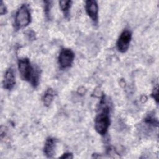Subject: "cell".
I'll use <instances>...</instances> for the list:
<instances>
[{
	"label": "cell",
	"mask_w": 159,
	"mask_h": 159,
	"mask_svg": "<svg viewBox=\"0 0 159 159\" xmlns=\"http://www.w3.org/2000/svg\"><path fill=\"white\" fill-rule=\"evenodd\" d=\"M31 21L30 12L27 4H22L17 10L15 16L14 25L16 29H20L27 26Z\"/></svg>",
	"instance_id": "cell-3"
},
{
	"label": "cell",
	"mask_w": 159,
	"mask_h": 159,
	"mask_svg": "<svg viewBox=\"0 0 159 159\" xmlns=\"http://www.w3.org/2000/svg\"><path fill=\"white\" fill-rule=\"evenodd\" d=\"M54 97V91L53 89L51 88H48L43 94L42 96V101L45 106H49Z\"/></svg>",
	"instance_id": "cell-9"
},
{
	"label": "cell",
	"mask_w": 159,
	"mask_h": 159,
	"mask_svg": "<svg viewBox=\"0 0 159 159\" xmlns=\"http://www.w3.org/2000/svg\"><path fill=\"white\" fill-rule=\"evenodd\" d=\"M57 140L53 137H49L46 139L43 147V153L47 158H53L55 153Z\"/></svg>",
	"instance_id": "cell-7"
},
{
	"label": "cell",
	"mask_w": 159,
	"mask_h": 159,
	"mask_svg": "<svg viewBox=\"0 0 159 159\" xmlns=\"http://www.w3.org/2000/svg\"><path fill=\"white\" fill-rule=\"evenodd\" d=\"M109 125V109L107 106H105L95 118L94 128L99 134L104 135L107 133Z\"/></svg>",
	"instance_id": "cell-2"
},
{
	"label": "cell",
	"mask_w": 159,
	"mask_h": 159,
	"mask_svg": "<svg viewBox=\"0 0 159 159\" xmlns=\"http://www.w3.org/2000/svg\"><path fill=\"white\" fill-rule=\"evenodd\" d=\"M18 69L21 78L24 80L29 82L33 87H37L40 75L39 70L34 68L27 58H22L19 60Z\"/></svg>",
	"instance_id": "cell-1"
},
{
	"label": "cell",
	"mask_w": 159,
	"mask_h": 159,
	"mask_svg": "<svg viewBox=\"0 0 159 159\" xmlns=\"http://www.w3.org/2000/svg\"><path fill=\"white\" fill-rule=\"evenodd\" d=\"M44 2V13L47 19H50V11L52 8V1H45Z\"/></svg>",
	"instance_id": "cell-11"
},
{
	"label": "cell",
	"mask_w": 159,
	"mask_h": 159,
	"mask_svg": "<svg viewBox=\"0 0 159 159\" xmlns=\"http://www.w3.org/2000/svg\"><path fill=\"white\" fill-rule=\"evenodd\" d=\"M71 1H59L60 7L63 11L64 16L67 17L69 16V10L71 6Z\"/></svg>",
	"instance_id": "cell-10"
},
{
	"label": "cell",
	"mask_w": 159,
	"mask_h": 159,
	"mask_svg": "<svg viewBox=\"0 0 159 159\" xmlns=\"http://www.w3.org/2000/svg\"><path fill=\"white\" fill-rule=\"evenodd\" d=\"M3 88L7 90L12 89L16 84V76L12 68H9L6 71L3 80Z\"/></svg>",
	"instance_id": "cell-8"
},
{
	"label": "cell",
	"mask_w": 159,
	"mask_h": 159,
	"mask_svg": "<svg viewBox=\"0 0 159 159\" xmlns=\"http://www.w3.org/2000/svg\"><path fill=\"white\" fill-rule=\"evenodd\" d=\"M73 155L71 153H65L63 154L62 156L60 157L61 158H73Z\"/></svg>",
	"instance_id": "cell-15"
},
{
	"label": "cell",
	"mask_w": 159,
	"mask_h": 159,
	"mask_svg": "<svg viewBox=\"0 0 159 159\" xmlns=\"http://www.w3.org/2000/svg\"><path fill=\"white\" fill-rule=\"evenodd\" d=\"M132 39V33L129 30H124L117 41V47L121 53L127 52Z\"/></svg>",
	"instance_id": "cell-5"
},
{
	"label": "cell",
	"mask_w": 159,
	"mask_h": 159,
	"mask_svg": "<svg viewBox=\"0 0 159 159\" xmlns=\"http://www.w3.org/2000/svg\"><path fill=\"white\" fill-rule=\"evenodd\" d=\"M75 58V54L69 48H63L58 55V63L61 68H67L71 66Z\"/></svg>",
	"instance_id": "cell-4"
},
{
	"label": "cell",
	"mask_w": 159,
	"mask_h": 159,
	"mask_svg": "<svg viewBox=\"0 0 159 159\" xmlns=\"http://www.w3.org/2000/svg\"><path fill=\"white\" fill-rule=\"evenodd\" d=\"M152 96L155 100L156 102L158 104V85L157 84L153 88V92L152 93Z\"/></svg>",
	"instance_id": "cell-13"
},
{
	"label": "cell",
	"mask_w": 159,
	"mask_h": 159,
	"mask_svg": "<svg viewBox=\"0 0 159 159\" xmlns=\"http://www.w3.org/2000/svg\"><path fill=\"white\" fill-rule=\"evenodd\" d=\"M86 11L94 24L98 22V5L96 1L88 0L86 1Z\"/></svg>",
	"instance_id": "cell-6"
},
{
	"label": "cell",
	"mask_w": 159,
	"mask_h": 159,
	"mask_svg": "<svg viewBox=\"0 0 159 159\" xmlns=\"http://www.w3.org/2000/svg\"><path fill=\"white\" fill-rule=\"evenodd\" d=\"M144 121L146 124L148 125H152L153 126L158 125V121L157 119L154 117V116L152 114H148L144 119Z\"/></svg>",
	"instance_id": "cell-12"
},
{
	"label": "cell",
	"mask_w": 159,
	"mask_h": 159,
	"mask_svg": "<svg viewBox=\"0 0 159 159\" xmlns=\"http://www.w3.org/2000/svg\"><path fill=\"white\" fill-rule=\"evenodd\" d=\"M7 12V9L6 6L4 4L3 2H1V6H0V14L1 15H4L6 14Z\"/></svg>",
	"instance_id": "cell-14"
}]
</instances>
